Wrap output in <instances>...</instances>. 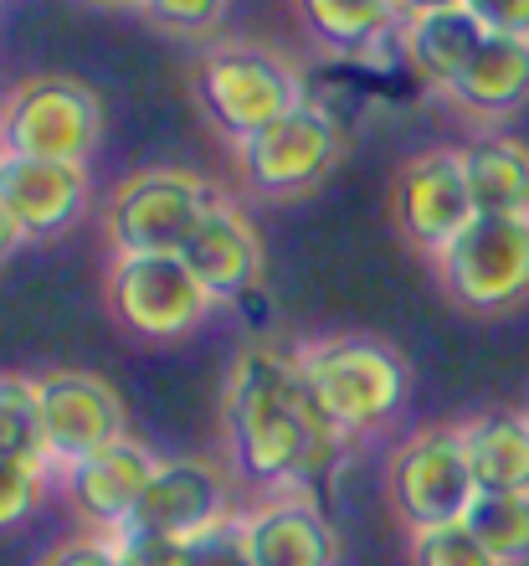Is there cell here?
Instances as JSON below:
<instances>
[{"label":"cell","instance_id":"obj_1","mask_svg":"<svg viewBox=\"0 0 529 566\" xmlns=\"http://www.w3.org/2000/svg\"><path fill=\"white\" fill-rule=\"evenodd\" d=\"M335 428L314 412L298 356L278 345H247L226 381V448L236 474L257 490H298L335 459Z\"/></svg>","mask_w":529,"mask_h":566},{"label":"cell","instance_id":"obj_2","mask_svg":"<svg viewBox=\"0 0 529 566\" xmlns=\"http://www.w3.org/2000/svg\"><path fill=\"white\" fill-rule=\"evenodd\" d=\"M298 376L335 438L381 432L412 397V366L391 340L375 335H329L294 350Z\"/></svg>","mask_w":529,"mask_h":566},{"label":"cell","instance_id":"obj_3","mask_svg":"<svg viewBox=\"0 0 529 566\" xmlns=\"http://www.w3.org/2000/svg\"><path fill=\"white\" fill-rule=\"evenodd\" d=\"M195 98L221 135L242 145V139L263 135L267 124H278L283 114H294L309 98V88L294 62L278 57L273 46L221 42L195 62Z\"/></svg>","mask_w":529,"mask_h":566},{"label":"cell","instance_id":"obj_4","mask_svg":"<svg viewBox=\"0 0 529 566\" xmlns=\"http://www.w3.org/2000/svg\"><path fill=\"white\" fill-rule=\"evenodd\" d=\"M216 201L221 196L211 191V180L176 165H155L124 176L104 196V238L114 242V253H186V242Z\"/></svg>","mask_w":529,"mask_h":566},{"label":"cell","instance_id":"obj_5","mask_svg":"<svg viewBox=\"0 0 529 566\" xmlns=\"http://www.w3.org/2000/svg\"><path fill=\"white\" fill-rule=\"evenodd\" d=\"M104 298L118 325L139 340H186L216 310L211 289L180 253H114Z\"/></svg>","mask_w":529,"mask_h":566},{"label":"cell","instance_id":"obj_6","mask_svg":"<svg viewBox=\"0 0 529 566\" xmlns=\"http://www.w3.org/2000/svg\"><path fill=\"white\" fill-rule=\"evenodd\" d=\"M104 145V98L77 77H27L0 104V149L88 165Z\"/></svg>","mask_w":529,"mask_h":566},{"label":"cell","instance_id":"obj_7","mask_svg":"<svg viewBox=\"0 0 529 566\" xmlns=\"http://www.w3.org/2000/svg\"><path fill=\"white\" fill-rule=\"evenodd\" d=\"M437 279L473 314H504L529 298V211L473 217L437 258Z\"/></svg>","mask_w":529,"mask_h":566},{"label":"cell","instance_id":"obj_8","mask_svg":"<svg viewBox=\"0 0 529 566\" xmlns=\"http://www.w3.org/2000/svg\"><path fill=\"white\" fill-rule=\"evenodd\" d=\"M339 155H345V129L314 98H304L294 114H283L278 124H267L263 135L236 145L242 180L263 201H298V196L319 191L329 170L339 165Z\"/></svg>","mask_w":529,"mask_h":566},{"label":"cell","instance_id":"obj_9","mask_svg":"<svg viewBox=\"0 0 529 566\" xmlns=\"http://www.w3.org/2000/svg\"><path fill=\"white\" fill-rule=\"evenodd\" d=\"M385 494L406 531L426 525H453L468 515L478 500V479H473L463 428H422L391 453L385 463Z\"/></svg>","mask_w":529,"mask_h":566},{"label":"cell","instance_id":"obj_10","mask_svg":"<svg viewBox=\"0 0 529 566\" xmlns=\"http://www.w3.org/2000/svg\"><path fill=\"white\" fill-rule=\"evenodd\" d=\"M478 217L457 145L416 149L391 180V222L412 248L437 258Z\"/></svg>","mask_w":529,"mask_h":566},{"label":"cell","instance_id":"obj_11","mask_svg":"<svg viewBox=\"0 0 529 566\" xmlns=\"http://www.w3.org/2000/svg\"><path fill=\"white\" fill-rule=\"evenodd\" d=\"M0 201L11 207L27 242H52L88 217V201H93L88 165L31 160V155L0 149Z\"/></svg>","mask_w":529,"mask_h":566},{"label":"cell","instance_id":"obj_12","mask_svg":"<svg viewBox=\"0 0 529 566\" xmlns=\"http://www.w3.org/2000/svg\"><path fill=\"white\" fill-rule=\"evenodd\" d=\"M42 418H46V448L52 463L88 459L98 448L118 443L129 422H124V397L93 371H52L42 376Z\"/></svg>","mask_w":529,"mask_h":566},{"label":"cell","instance_id":"obj_13","mask_svg":"<svg viewBox=\"0 0 529 566\" xmlns=\"http://www.w3.org/2000/svg\"><path fill=\"white\" fill-rule=\"evenodd\" d=\"M155 469H160L155 448L139 443L134 432H124L118 443L67 463V469H62V490H67L73 510L93 525V531H108V536H114V531L129 525L134 505L145 500Z\"/></svg>","mask_w":529,"mask_h":566},{"label":"cell","instance_id":"obj_14","mask_svg":"<svg viewBox=\"0 0 529 566\" xmlns=\"http://www.w3.org/2000/svg\"><path fill=\"white\" fill-rule=\"evenodd\" d=\"M232 521V500L226 484L211 463L201 459H160L155 479H149L145 500L134 505L124 531H149V536H180L195 541Z\"/></svg>","mask_w":529,"mask_h":566},{"label":"cell","instance_id":"obj_15","mask_svg":"<svg viewBox=\"0 0 529 566\" xmlns=\"http://www.w3.org/2000/svg\"><path fill=\"white\" fill-rule=\"evenodd\" d=\"M252 566H339L335 525L298 490H267V500L236 515Z\"/></svg>","mask_w":529,"mask_h":566},{"label":"cell","instance_id":"obj_16","mask_svg":"<svg viewBox=\"0 0 529 566\" xmlns=\"http://www.w3.org/2000/svg\"><path fill=\"white\" fill-rule=\"evenodd\" d=\"M180 258L195 269V279L207 283L216 304H236L263 283V238L247 211L226 196L207 211V222L195 227V238L186 242Z\"/></svg>","mask_w":529,"mask_h":566},{"label":"cell","instance_id":"obj_17","mask_svg":"<svg viewBox=\"0 0 529 566\" xmlns=\"http://www.w3.org/2000/svg\"><path fill=\"white\" fill-rule=\"evenodd\" d=\"M447 98L478 124L515 119L519 108L529 104V36H499V31H488L484 46H478V57H473L468 73L447 88Z\"/></svg>","mask_w":529,"mask_h":566},{"label":"cell","instance_id":"obj_18","mask_svg":"<svg viewBox=\"0 0 529 566\" xmlns=\"http://www.w3.org/2000/svg\"><path fill=\"white\" fill-rule=\"evenodd\" d=\"M484 36H488V27L468 6L401 15V57H406V67L422 77L426 88H442V93L468 73V62L478 57Z\"/></svg>","mask_w":529,"mask_h":566},{"label":"cell","instance_id":"obj_19","mask_svg":"<svg viewBox=\"0 0 529 566\" xmlns=\"http://www.w3.org/2000/svg\"><path fill=\"white\" fill-rule=\"evenodd\" d=\"M468 191L478 217H504V211H529V145L499 129H484L457 145Z\"/></svg>","mask_w":529,"mask_h":566},{"label":"cell","instance_id":"obj_20","mask_svg":"<svg viewBox=\"0 0 529 566\" xmlns=\"http://www.w3.org/2000/svg\"><path fill=\"white\" fill-rule=\"evenodd\" d=\"M298 21L319 46L339 57H360L381 42H396L401 0H298Z\"/></svg>","mask_w":529,"mask_h":566},{"label":"cell","instance_id":"obj_21","mask_svg":"<svg viewBox=\"0 0 529 566\" xmlns=\"http://www.w3.org/2000/svg\"><path fill=\"white\" fill-rule=\"evenodd\" d=\"M478 490H529V412H484L463 422Z\"/></svg>","mask_w":529,"mask_h":566},{"label":"cell","instance_id":"obj_22","mask_svg":"<svg viewBox=\"0 0 529 566\" xmlns=\"http://www.w3.org/2000/svg\"><path fill=\"white\" fill-rule=\"evenodd\" d=\"M0 453L36 469H57L46 448L42 381L36 376H0Z\"/></svg>","mask_w":529,"mask_h":566},{"label":"cell","instance_id":"obj_23","mask_svg":"<svg viewBox=\"0 0 529 566\" xmlns=\"http://www.w3.org/2000/svg\"><path fill=\"white\" fill-rule=\"evenodd\" d=\"M463 525L499 566H529V490H478Z\"/></svg>","mask_w":529,"mask_h":566},{"label":"cell","instance_id":"obj_24","mask_svg":"<svg viewBox=\"0 0 529 566\" xmlns=\"http://www.w3.org/2000/svg\"><path fill=\"white\" fill-rule=\"evenodd\" d=\"M412 566H499L494 552L463 521L412 531Z\"/></svg>","mask_w":529,"mask_h":566},{"label":"cell","instance_id":"obj_25","mask_svg":"<svg viewBox=\"0 0 529 566\" xmlns=\"http://www.w3.org/2000/svg\"><path fill=\"white\" fill-rule=\"evenodd\" d=\"M46 490H52V469H36V463H21L0 453V531L27 525L42 510Z\"/></svg>","mask_w":529,"mask_h":566},{"label":"cell","instance_id":"obj_26","mask_svg":"<svg viewBox=\"0 0 529 566\" xmlns=\"http://www.w3.org/2000/svg\"><path fill=\"white\" fill-rule=\"evenodd\" d=\"M226 6H232V0H145L139 11H145L155 27H165V31L201 36V31H211L221 15H226Z\"/></svg>","mask_w":529,"mask_h":566},{"label":"cell","instance_id":"obj_27","mask_svg":"<svg viewBox=\"0 0 529 566\" xmlns=\"http://www.w3.org/2000/svg\"><path fill=\"white\" fill-rule=\"evenodd\" d=\"M118 562L124 566H191V541L149 536V531H114Z\"/></svg>","mask_w":529,"mask_h":566},{"label":"cell","instance_id":"obj_28","mask_svg":"<svg viewBox=\"0 0 529 566\" xmlns=\"http://www.w3.org/2000/svg\"><path fill=\"white\" fill-rule=\"evenodd\" d=\"M191 566H252V552H247V536H242V521H226L216 531L191 541Z\"/></svg>","mask_w":529,"mask_h":566},{"label":"cell","instance_id":"obj_29","mask_svg":"<svg viewBox=\"0 0 529 566\" xmlns=\"http://www.w3.org/2000/svg\"><path fill=\"white\" fill-rule=\"evenodd\" d=\"M42 566H124L118 562V546L108 531H88V536L62 541L57 552H46Z\"/></svg>","mask_w":529,"mask_h":566},{"label":"cell","instance_id":"obj_30","mask_svg":"<svg viewBox=\"0 0 529 566\" xmlns=\"http://www.w3.org/2000/svg\"><path fill=\"white\" fill-rule=\"evenodd\" d=\"M468 11L499 36H529V0H468Z\"/></svg>","mask_w":529,"mask_h":566},{"label":"cell","instance_id":"obj_31","mask_svg":"<svg viewBox=\"0 0 529 566\" xmlns=\"http://www.w3.org/2000/svg\"><path fill=\"white\" fill-rule=\"evenodd\" d=\"M21 242H27V232H21V227H15L11 207H6V201H0V263H6V258H11L15 248H21Z\"/></svg>","mask_w":529,"mask_h":566},{"label":"cell","instance_id":"obj_32","mask_svg":"<svg viewBox=\"0 0 529 566\" xmlns=\"http://www.w3.org/2000/svg\"><path fill=\"white\" fill-rule=\"evenodd\" d=\"M447 6H468V0H401V15H422V11H447Z\"/></svg>","mask_w":529,"mask_h":566},{"label":"cell","instance_id":"obj_33","mask_svg":"<svg viewBox=\"0 0 529 566\" xmlns=\"http://www.w3.org/2000/svg\"><path fill=\"white\" fill-rule=\"evenodd\" d=\"M98 6H145V0H98Z\"/></svg>","mask_w":529,"mask_h":566}]
</instances>
